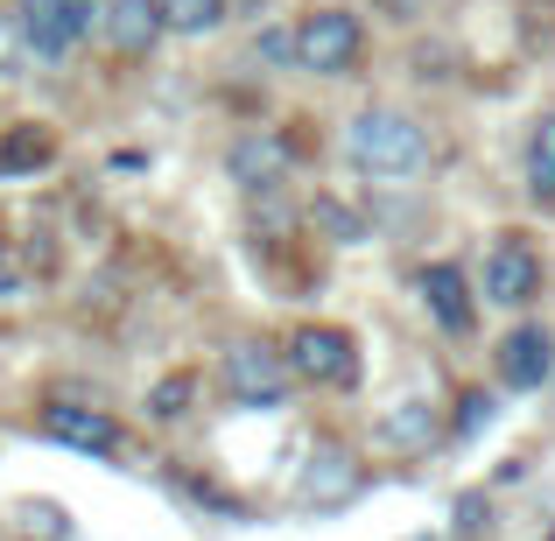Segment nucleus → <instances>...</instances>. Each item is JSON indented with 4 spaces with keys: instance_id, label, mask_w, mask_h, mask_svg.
<instances>
[{
    "instance_id": "obj_1",
    "label": "nucleus",
    "mask_w": 555,
    "mask_h": 541,
    "mask_svg": "<svg viewBox=\"0 0 555 541\" xmlns=\"http://www.w3.org/2000/svg\"><path fill=\"white\" fill-rule=\"evenodd\" d=\"M345 155L379 183H415L429 169V134L401 106H366L345 120Z\"/></svg>"
},
{
    "instance_id": "obj_2",
    "label": "nucleus",
    "mask_w": 555,
    "mask_h": 541,
    "mask_svg": "<svg viewBox=\"0 0 555 541\" xmlns=\"http://www.w3.org/2000/svg\"><path fill=\"white\" fill-rule=\"evenodd\" d=\"M359 56H366V28H359L352 8H317V14H302V28H296V64L310 70V78H345V70H359Z\"/></svg>"
},
{
    "instance_id": "obj_3",
    "label": "nucleus",
    "mask_w": 555,
    "mask_h": 541,
    "mask_svg": "<svg viewBox=\"0 0 555 541\" xmlns=\"http://www.w3.org/2000/svg\"><path fill=\"white\" fill-rule=\"evenodd\" d=\"M225 394L240 408H274L288 401V379H296V359H288V345H268V338H246L225 352Z\"/></svg>"
},
{
    "instance_id": "obj_4",
    "label": "nucleus",
    "mask_w": 555,
    "mask_h": 541,
    "mask_svg": "<svg viewBox=\"0 0 555 541\" xmlns=\"http://www.w3.org/2000/svg\"><path fill=\"white\" fill-rule=\"evenodd\" d=\"M22 36H28V50L36 56H70L85 42V28L99 22V14H106V0H22Z\"/></svg>"
},
{
    "instance_id": "obj_5",
    "label": "nucleus",
    "mask_w": 555,
    "mask_h": 541,
    "mask_svg": "<svg viewBox=\"0 0 555 541\" xmlns=\"http://www.w3.org/2000/svg\"><path fill=\"white\" fill-rule=\"evenodd\" d=\"M288 359H296V379H317V387H352L359 379V345L338 324H302L288 338Z\"/></svg>"
},
{
    "instance_id": "obj_6",
    "label": "nucleus",
    "mask_w": 555,
    "mask_h": 541,
    "mask_svg": "<svg viewBox=\"0 0 555 541\" xmlns=\"http://www.w3.org/2000/svg\"><path fill=\"white\" fill-rule=\"evenodd\" d=\"M542 296V254H534L528 240H500L486 254V302H506V310H520V302Z\"/></svg>"
},
{
    "instance_id": "obj_7",
    "label": "nucleus",
    "mask_w": 555,
    "mask_h": 541,
    "mask_svg": "<svg viewBox=\"0 0 555 541\" xmlns=\"http://www.w3.org/2000/svg\"><path fill=\"white\" fill-rule=\"evenodd\" d=\"M288 141L282 134H240L232 141V155H225V169H232V183L246 190V197H274V190L288 183Z\"/></svg>"
},
{
    "instance_id": "obj_8",
    "label": "nucleus",
    "mask_w": 555,
    "mask_h": 541,
    "mask_svg": "<svg viewBox=\"0 0 555 541\" xmlns=\"http://www.w3.org/2000/svg\"><path fill=\"white\" fill-rule=\"evenodd\" d=\"M42 436L64 450H85V458H106V450H120V422L106 415V408H85V401H56L50 415H42Z\"/></svg>"
},
{
    "instance_id": "obj_9",
    "label": "nucleus",
    "mask_w": 555,
    "mask_h": 541,
    "mask_svg": "<svg viewBox=\"0 0 555 541\" xmlns=\"http://www.w3.org/2000/svg\"><path fill=\"white\" fill-rule=\"evenodd\" d=\"M106 42H113V56H149L155 42H163V28H169V14H163V0H106Z\"/></svg>"
},
{
    "instance_id": "obj_10",
    "label": "nucleus",
    "mask_w": 555,
    "mask_h": 541,
    "mask_svg": "<svg viewBox=\"0 0 555 541\" xmlns=\"http://www.w3.org/2000/svg\"><path fill=\"white\" fill-rule=\"evenodd\" d=\"M548 373H555V338H548V331H534V324H520L514 338L500 345V379L514 394H528V387H542Z\"/></svg>"
},
{
    "instance_id": "obj_11",
    "label": "nucleus",
    "mask_w": 555,
    "mask_h": 541,
    "mask_svg": "<svg viewBox=\"0 0 555 541\" xmlns=\"http://www.w3.org/2000/svg\"><path fill=\"white\" fill-rule=\"evenodd\" d=\"M422 302H429V317L443 331H457V338L472 331V310H478V302H472V288H464V274L450 268V260H429V268H422Z\"/></svg>"
},
{
    "instance_id": "obj_12",
    "label": "nucleus",
    "mask_w": 555,
    "mask_h": 541,
    "mask_svg": "<svg viewBox=\"0 0 555 541\" xmlns=\"http://www.w3.org/2000/svg\"><path fill=\"white\" fill-rule=\"evenodd\" d=\"M296 492H302L310 506H338V500H352V492H359V472H352V458H345L338 443H324L310 464H302V486H296Z\"/></svg>"
},
{
    "instance_id": "obj_13",
    "label": "nucleus",
    "mask_w": 555,
    "mask_h": 541,
    "mask_svg": "<svg viewBox=\"0 0 555 541\" xmlns=\"http://www.w3.org/2000/svg\"><path fill=\"white\" fill-rule=\"evenodd\" d=\"M56 163V134L42 120H22L0 134V177H36V169Z\"/></svg>"
},
{
    "instance_id": "obj_14",
    "label": "nucleus",
    "mask_w": 555,
    "mask_h": 541,
    "mask_svg": "<svg viewBox=\"0 0 555 541\" xmlns=\"http://www.w3.org/2000/svg\"><path fill=\"white\" fill-rule=\"evenodd\" d=\"M520 169H528V197L555 211V106L528 127V149H520Z\"/></svg>"
},
{
    "instance_id": "obj_15",
    "label": "nucleus",
    "mask_w": 555,
    "mask_h": 541,
    "mask_svg": "<svg viewBox=\"0 0 555 541\" xmlns=\"http://www.w3.org/2000/svg\"><path fill=\"white\" fill-rule=\"evenodd\" d=\"M163 14H169L177 36H211L225 22V0H163Z\"/></svg>"
},
{
    "instance_id": "obj_16",
    "label": "nucleus",
    "mask_w": 555,
    "mask_h": 541,
    "mask_svg": "<svg viewBox=\"0 0 555 541\" xmlns=\"http://www.w3.org/2000/svg\"><path fill=\"white\" fill-rule=\"evenodd\" d=\"M183 408H190V373H177V379H163V387H155L149 415H155V422H177Z\"/></svg>"
},
{
    "instance_id": "obj_17",
    "label": "nucleus",
    "mask_w": 555,
    "mask_h": 541,
    "mask_svg": "<svg viewBox=\"0 0 555 541\" xmlns=\"http://www.w3.org/2000/svg\"><path fill=\"white\" fill-rule=\"evenodd\" d=\"M317 226H324L331 240H345V246H352V240H366V226H359L352 211H338V204H317Z\"/></svg>"
},
{
    "instance_id": "obj_18",
    "label": "nucleus",
    "mask_w": 555,
    "mask_h": 541,
    "mask_svg": "<svg viewBox=\"0 0 555 541\" xmlns=\"http://www.w3.org/2000/svg\"><path fill=\"white\" fill-rule=\"evenodd\" d=\"M22 14H0V64H8V70H22Z\"/></svg>"
},
{
    "instance_id": "obj_19",
    "label": "nucleus",
    "mask_w": 555,
    "mask_h": 541,
    "mask_svg": "<svg viewBox=\"0 0 555 541\" xmlns=\"http://www.w3.org/2000/svg\"><path fill=\"white\" fill-rule=\"evenodd\" d=\"M0 254H8V240H0Z\"/></svg>"
}]
</instances>
